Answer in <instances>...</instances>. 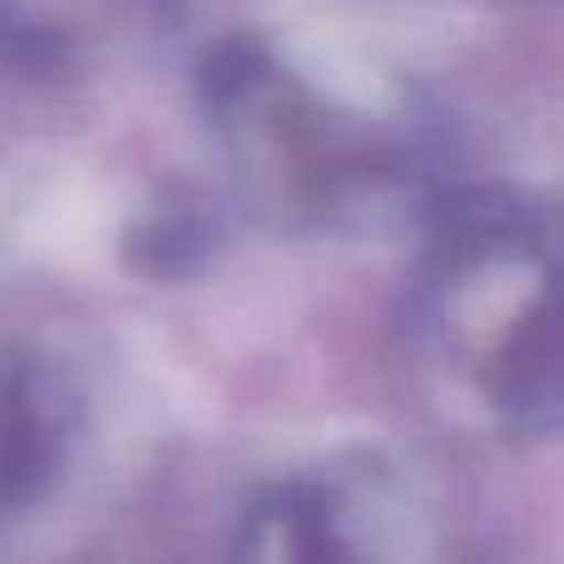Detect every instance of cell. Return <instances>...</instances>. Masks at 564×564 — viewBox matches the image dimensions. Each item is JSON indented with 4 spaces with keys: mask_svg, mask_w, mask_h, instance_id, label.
I'll list each match as a JSON object with an SVG mask.
<instances>
[{
    "mask_svg": "<svg viewBox=\"0 0 564 564\" xmlns=\"http://www.w3.org/2000/svg\"><path fill=\"white\" fill-rule=\"evenodd\" d=\"M75 397L35 351H0V506H25L65 456Z\"/></svg>",
    "mask_w": 564,
    "mask_h": 564,
    "instance_id": "1",
    "label": "cell"
}]
</instances>
